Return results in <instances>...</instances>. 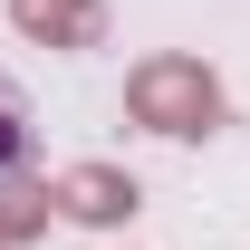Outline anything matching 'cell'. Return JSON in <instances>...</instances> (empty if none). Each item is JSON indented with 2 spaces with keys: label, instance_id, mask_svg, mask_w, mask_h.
<instances>
[{
  "label": "cell",
  "instance_id": "obj_1",
  "mask_svg": "<svg viewBox=\"0 0 250 250\" xmlns=\"http://www.w3.org/2000/svg\"><path fill=\"white\" fill-rule=\"evenodd\" d=\"M125 106H135V125H154V135H212L221 87H212L202 58H145L125 77Z\"/></svg>",
  "mask_w": 250,
  "mask_h": 250
},
{
  "label": "cell",
  "instance_id": "obj_4",
  "mask_svg": "<svg viewBox=\"0 0 250 250\" xmlns=\"http://www.w3.org/2000/svg\"><path fill=\"white\" fill-rule=\"evenodd\" d=\"M20 154H29V125H20V96L0 87V164H20Z\"/></svg>",
  "mask_w": 250,
  "mask_h": 250
},
{
  "label": "cell",
  "instance_id": "obj_3",
  "mask_svg": "<svg viewBox=\"0 0 250 250\" xmlns=\"http://www.w3.org/2000/svg\"><path fill=\"white\" fill-rule=\"evenodd\" d=\"M20 29H67V39H87L96 10H77V0H20Z\"/></svg>",
  "mask_w": 250,
  "mask_h": 250
},
{
  "label": "cell",
  "instance_id": "obj_2",
  "mask_svg": "<svg viewBox=\"0 0 250 250\" xmlns=\"http://www.w3.org/2000/svg\"><path fill=\"white\" fill-rule=\"evenodd\" d=\"M58 202H67V221H125L135 212V183L106 173V164H77V173H58Z\"/></svg>",
  "mask_w": 250,
  "mask_h": 250
}]
</instances>
